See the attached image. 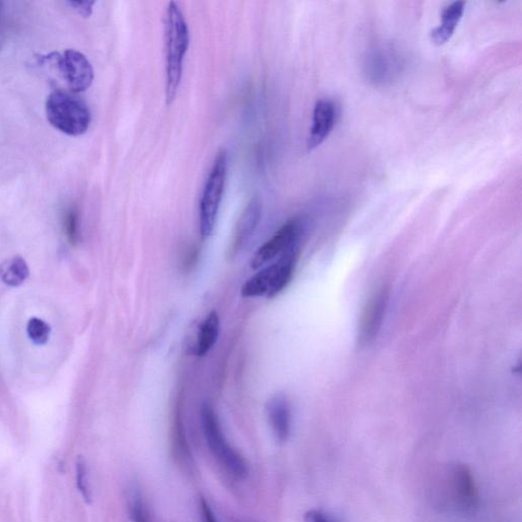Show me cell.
<instances>
[{"mask_svg":"<svg viewBox=\"0 0 522 522\" xmlns=\"http://www.w3.org/2000/svg\"><path fill=\"white\" fill-rule=\"evenodd\" d=\"M46 115L55 129L70 136L86 133L91 123L87 105L77 95L64 90H56L48 96Z\"/></svg>","mask_w":522,"mask_h":522,"instance_id":"cell-3","label":"cell"},{"mask_svg":"<svg viewBox=\"0 0 522 522\" xmlns=\"http://www.w3.org/2000/svg\"><path fill=\"white\" fill-rule=\"evenodd\" d=\"M166 101L171 105L181 85L185 56L190 45L186 19L178 4H168L165 22Z\"/></svg>","mask_w":522,"mask_h":522,"instance_id":"cell-1","label":"cell"},{"mask_svg":"<svg viewBox=\"0 0 522 522\" xmlns=\"http://www.w3.org/2000/svg\"><path fill=\"white\" fill-rule=\"evenodd\" d=\"M448 490L454 507L463 516H474L478 509L479 494L473 471L462 463L449 469Z\"/></svg>","mask_w":522,"mask_h":522,"instance_id":"cell-7","label":"cell"},{"mask_svg":"<svg viewBox=\"0 0 522 522\" xmlns=\"http://www.w3.org/2000/svg\"><path fill=\"white\" fill-rule=\"evenodd\" d=\"M266 414L276 440L284 444L289 440L292 427L291 407L287 398L276 395L266 403Z\"/></svg>","mask_w":522,"mask_h":522,"instance_id":"cell-11","label":"cell"},{"mask_svg":"<svg viewBox=\"0 0 522 522\" xmlns=\"http://www.w3.org/2000/svg\"><path fill=\"white\" fill-rule=\"evenodd\" d=\"M75 479L77 487L83 499L87 503L91 502V492L88 482V470L85 460L80 457L75 463Z\"/></svg>","mask_w":522,"mask_h":522,"instance_id":"cell-19","label":"cell"},{"mask_svg":"<svg viewBox=\"0 0 522 522\" xmlns=\"http://www.w3.org/2000/svg\"><path fill=\"white\" fill-rule=\"evenodd\" d=\"M130 513L133 522H149L140 493L134 489L131 495Z\"/></svg>","mask_w":522,"mask_h":522,"instance_id":"cell-20","label":"cell"},{"mask_svg":"<svg viewBox=\"0 0 522 522\" xmlns=\"http://www.w3.org/2000/svg\"><path fill=\"white\" fill-rule=\"evenodd\" d=\"M54 62L58 75L66 86L67 92L77 95L86 91L95 79L94 67L88 58L75 49L65 50L49 57Z\"/></svg>","mask_w":522,"mask_h":522,"instance_id":"cell-6","label":"cell"},{"mask_svg":"<svg viewBox=\"0 0 522 522\" xmlns=\"http://www.w3.org/2000/svg\"><path fill=\"white\" fill-rule=\"evenodd\" d=\"M30 269L22 256H14L0 266V279L11 287H19L27 281Z\"/></svg>","mask_w":522,"mask_h":522,"instance_id":"cell-16","label":"cell"},{"mask_svg":"<svg viewBox=\"0 0 522 522\" xmlns=\"http://www.w3.org/2000/svg\"><path fill=\"white\" fill-rule=\"evenodd\" d=\"M226 170H228V155L226 149H223L215 158L200 200L199 228L204 238L209 237L214 233L225 192Z\"/></svg>","mask_w":522,"mask_h":522,"instance_id":"cell-5","label":"cell"},{"mask_svg":"<svg viewBox=\"0 0 522 522\" xmlns=\"http://www.w3.org/2000/svg\"><path fill=\"white\" fill-rule=\"evenodd\" d=\"M221 323L216 311L210 313L202 322L197 335V341L195 346L196 356H205L213 349L220 335Z\"/></svg>","mask_w":522,"mask_h":522,"instance_id":"cell-14","label":"cell"},{"mask_svg":"<svg viewBox=\"0 0 522 522\" xmlns=\"http://www.w3.org/2000/svg\"><path fill=\"white\" fill-rule=\"evenodd\" d=\"M172 451L176 462L181 467L191 468L193 458L186 435H185L181 412L176 411L172 428Z\"/></svg>","mask_w":522,"mask_h":522,"instance_id":"cell-15","label":"cell"},{"mask_svg":"<svg viewBox=\"0 0 522 522\" xmlns=\"http://www.w3.org/2000/svg\"><path fill=\"white\" fill-rule=\"evenodd\" d=\"M389 299V290L386 287L378 289L369 297L359 322L358 341L361 346L372 344L380 333Z\"/></svg>","mask_w":522,"mask_h":522,"instance_id":"cell-9","label":"cell"},{"mask_svg":"<svg viewBox=\"0 0 522 522\" xmlns=\"http://www.w3.org/2000/svg\"><path fill=\"white\" fill-rule=\"evenodd\" d=\"M261 214H263V205H261L260 199L258 197L252 198L241 216L237 228H236L232 250L240 249L243 243L250 238L259 224Z\"/></svg>","mask_w":522,"mask_h":522,"instance_id":"cell-12","label":"cell"},{"mask_svg":"<svg viewBox=\"0 0 522 522\" xmlns=\"http://www.w3.org/2000/svg\"><path fill=\"white\" fill-rule=\"evenodd\" d=\"M69 5L75 8L81 15L87 16L91 15L92 8L95 5V2H70Z\"/></svg>","mask_w":522,"mask_h":522,"instance_id":"cell-23","label":"cell"},{"mask_svg":"<svg viewBox=\"0 0 522 522\" xmlns=\"http://www.w3.org/2000/svg\"><path fill=\"white\" fill-rule=\"evenodd\" d=\"M306 522H339L328 513L318 510L311 509L306 513L305 516Z\"/></svg>","mask_w":522,"mask_h":522,"instance_id":"cell-21","label":"cell"},{"mask_svg":"<svg viewBox=\"0 0 522 522\" xmlns=\"http://www.w3.org/2000/svg\"><path fill=\"white\" fill-rule=\"evenodd\" d=\"M302 232V225L297 218L286 223L256 252L251 260L252 268H260L271 263L272 260L279 258L290 249L299 246Z\"/></svg>","mask_w":522,"mask_h":522,"instance_id":"cell-8","label":"cell"},{"mask_svg":"<svg viewBox=\"0 0 522 522\" xmlns=\"http://www.w3.org/2000/svg\"><path fill=\"white\" fill-rule=\"evenodd\" d=\"M336 116V106L331 100L317 101L314 109L313 125H311L307 140L308 150H314L323 145L334 129Z\"/></svg>","mask_w":522,"mask_h":522,"instance_id":"cell-10","label":"cell"},{"mask_svg":"<svg viewBox=\"0 0 522 522\" xmlns=\"http://www.w3.org/2000/svg\"><path fill=\"white\" fill-rule=\"evenodd\" d=\"M27 334L34 344L45 345L49 339L50 326L42 319L33 317L27 325Z\"/></svg>","mask_w":522,"mask_h":522,"instance_id":"cell-17","label":"cell"},{"mask_svg":"<svg viewBox=\"0 0 522 522\" xmlns=\"http://www.w3.org/2000/svg\"><path fill=\"white\" fill-rule=\"evenodd\" d=\"M65 231L67 240L74 246H77L81 241L79 216L75 209L69 210L65 217Z\"/></svg>","mask_w":522,"mask_h":522,"instance_id":"cell-18","label":"cell"},{"mask_svg":"<svg viewBox=\"0 0 522 522\" xmlns=\"http://www.w3.org/2000/svg\"><path fill=\"white\" fill-rule=\"evenodd\" d=\"M299 256V246L277 258L276 263L261 269L244 284L241 295L246 298L277 296L292 280Z\"/></svg>","mask_w":522,"mask_h":522,"instance_id":"cell-2","label":"cell"},{"mask_svg":"<svg viewBox=\"0 0 522 522\" xmlns=\"http://www.w3.org/2000/svg\"><path fill=\"white\" fill-rule=\"evenodd\" d=\"M466 10L465 2H456L445 7L442 23L431 32V39L436 45H443L453 36Z\"/></svg>","mask_w":522,"mask_h":522,"instance_id":"cell-13","label":"cell"},{"mask_svg":"<svg viewBox=\"0 0 522 522\" xmlns=\"http://www.w3.org/2000/svg\"><path fill=\"white\" fill-rule=\"evenodd\" d=\"M201 423L209 451L218 465L230 476L246 478L248 476L247 462L226 440L216 411L208 404L201 408Z\"/></svg>","mask_w":522,"mask_h":522,"instance_id":"cell-4","label":"cell"},{"mask_svg":"<svg viewBox=\"0 0 522 522\" xmlns=\"http://www.w3.org/2000/svg\"><path fill=\"white\" fill-rule=\"evenodd\" d=\"M199 513L201 522H218L212 507H209L208 502L204 497H200L199 499Z\"/></svg>","mask_w":522,"mask_h":522,"instance_id":"cell-22","label":"cell"}]
</instances>
